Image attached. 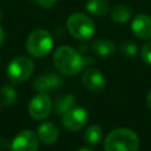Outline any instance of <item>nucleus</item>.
<instances>
[{
  "instance_id": "nucleus-1",
  "label": "nucleus",
  "mask_w": 151,
  "mask_h": 151,
  "mask_svg": "<svg viewBox=\"0 0 151 151\" xmlns=\"http://www.w3.org/2000/svg\"><path fill=\"white\" fill-rule=\"evenodd\" d=\"M55 68L64 76H74L83 71L85 60L81 54L71 46H60L53 54Z\"/></svg>"
},
{
  "instance_id": "nucleus-2",
  "label": "nucleus",
  "mask_w": 151,
  "mask_h": 151,
  "mask_svg": "<svg viewBox=\"0 0 151 151\" xmlns=\"http://www.w3.org/2000/svg\"><path fill=\"white\" fill-rule=\"evenodd\" d=\"M139 138L127 127H118L107 133L104 140L105 151H138Z\"/></svg>"
},
{
  "instance_id": "nucleus-3",
  "label": "nucleus",
  "mask_w": 151,
  "mask_h": 151,
  "mask_svg": "<svg viewBox=\"0 0 151 151\" xmlns=\"http://www.w3.org/2000/svg\"><path fill=\"white\" fill-rule=\"evenodd\" d=\"M52 47H53V38L51 33L44 28L34 29L27 37L26 50L32 57L42 58L51 52Z\"/></svg>"
},
{
  "instance_id": "nucleus-4",
  "label": "nucleus",
  "mask_w": 151,
  "mask_h": 151,
  "mask_svg": "<svg viewBox=\"0 0 151 151\" xmlns=\"http://www.w3.org/2000/svg\"><path fill=\"white\" fill-rule=\"evenodd\" d=\"M66 26L71 35L78 40H87L90 39L96 31V26L93 20L81 13V12H76L72 13L66 21Z\"/></svg>"
},
{
  "instance_id": "nucleus-5",
  "label": "nucleus",
  "mask_w": 151,
  "mask_h": 151,
  "mask_svg": "<svg viewBox=\"0 0 151 151\" xmlns=\"http://www.w3.org/2000/svg\"><path fill=\"white\" fill-rule=\"evenodd\" d=\"M34 72V64L27 57H17L11 60L7 67V76L13 83L27 80Z\"/></svg>"
},
{
  "instance_id": "nucleus-6",
  "label": "nucleus",
  "mask_w": 151,
  "mask_h": 151,
  "mask_svg": "<svg viewBox=\"0 0 151 151\" xmlns=\"http://www.w3.org/2000/svg\"><path fill=\"white\" fill-rule=\"evenodd\" d=\"M53 104L48 94L46 92H39L35 97H33L28 104V113L35 120H41L46 118L52 111Z\"/></svg>"
},
{
  "instance_id": "nucleus-7",
  "label": "nucleus",
  "mask_w": 151,
  "mask_h": 151,
  "mask_svg": "<svg viewBox=\"0 0 151 151\" xmlns=\"http://www.w3.org/2000/svg\"><path fill=\"white\" fill-rule=\"evenodd\" d=\"M11 151H38L39 138L32 130L20 131L12 140Z\"/></svg>"
},
{
  "instance_id": "nucleus-8",
  "label": "nucleus",
  "mask_w": 151,
  "mask_h": 151,
  "mask_svg": "<svg viewBox=\"0 0 151 151\" xmlns=\"http://www.w3.org/2000/svg\"><path fill=\"white\" fill-rule=\"evenodd\" d=\"M88 119V113L84 107H72L61 117L65 129L68 131H78L84 127Z\"/></svg>"
},
{
  "instance_id": "nucleus-9",
  "label": "nucleus",
  "mask_w": 151,
  "mask_h": 151,
  "mask_svg": "<svg viewBox=\"0 0 151 151\" xmlns=\"http://www.w3.org/2000/svg\"><path fill=\"white\" fill-rule=\"evenodd\" d=\"M81 81L84 86L91 92H100L101 90L105 88V84H106L104 74L97 68L85 70L81 76Z\"/></svg>"
},
{
  "instance_id": "nucleus-10",
  "label": "nucleus",
  "mask_w": 151,
  "mask_h": 151,
  "mask_svg": "<svg viewBox=\"0 0 151 151\" xmlns=\"http://www.w3.org/2000/svg\"><path fill=\"white\" fill-rule=\"evenodd\" d=\"M131 31L138 39H151V17L145 13L137 14L131 22Z\"/></svg>"
},
{
  "instance_id": "nucleus-11",
  "label": "nucleus",
  "mask_w": 151,
  "mask_h": 151,
  "mask_svg": "<svg viewBox=\"0 0 151 151\" xmlns=\"http://www.w3.org/2000/svg\"><path fill=\"white\" fill-rule=\"evenodd\" d=\"M63 85V79L55 73H46L35 78L33 87L37 92H46L50 90L59 88Z\"/></svg>"
},
{
  "instance_id": "nucleus-12",
  "label": "nucleus",
  "mask_w": 151,
  "mask_h": 151,
  "mask_svg": "<svg viewBox=\"0 0 151 151\" xmlns=\"http://www.w3.org/2000/svg\"><path fill=\"white\" fill-rule=\"evenodd\" d=\"M38 138L40 142H42L46 145H51L54 144L58 138H59V131L58 127L55 126V124H53L52 122H42L39 126H38V131H37Z\"/></svg>"
},
{
  "instance_id": "nucleus-13",
  "label": "nucleus",
  "mask_w": 151,
  "mask_h": 151,
  "mask_svg": "<svg viewBox=\"0 0 151 151\" xmlns=\"http://www.w3.org/2000/svg\"><path fill=\"white\" fill-rule=\"evenodd\" d=\"M91 48L97 55L105 58V57H110L114 52V44L109 39L99 38L91 44Z\"/></svg>"
},
{
  "instance_id": "nucleus-14",
  "label": "nucleus",
  "mask_w": 151,
  "mask_h": 151,
  "mask_svg": "<svg viewBox=\"0 0 151 151\" xmlns=\"http://www.w3.org/2000/svg\"><path fill=\"white\" fill-rule=\"evenodd\" d=\"M85 7L88 13L96 17H104L110 11V4L107 0H87Z\"/></svg>"
},
{
  "instance_id": "nucleus-15",
  "label": "nucleus",
  "mask_w": 151,
  "mask_h": 151,
  "mask_svg": "<svg viewBox=\"0 0 151 151\" xmlns=\"http://www.w3.org/2000/svg\"><path fill=\"white\" fill-rule=\"evenodd\" d=\"M132 15V9L126 5H117L111 12V19L116 24H124L130 20Z\"/></svg>"
},
{
  "instance_id": "nucleus-16",
  "label": "nucleus",
  "mask_w": 151,
  "mask_h": 151,
  "mask_svg": "<svg viewBox=\"0 0 151 151\" xmlns=\"http://www.w3.org/2000/svg\"><path fill=\"white\" fill-rule=\"evenodd\" d=\"M84 139L88 145H97L103 139V129L99 125H91L84 133Z\"/></svg>"
},
{
  "instance_id": "nucleus-17",
  "label": "nucleus",
  "mask_w": 151,
  "mask_h": 151,
  "mask_svg": "<svg viewBox=\"0 0 151 151\" xmlns=\"http://www.w3.org/2000/svg\"><path fill=\"white\" fill-rule=\"evenodd\" d=\"M74 101H76V98L73 94H66V96L57 99L54 103V112L57 114L63 116L65 112H67L70 109L73 107Z\"/></svg>"
},
{
  "instance_id": "nucleus-18",
  "label": "nucleus",
  "mask_w": 151,
  "mask_h": 151,
  "mask_svg": "<svg viewBox=\"0 0 151 151\" xmlns=\"http://www.w3.org/2000/svg\"><path fill=\"white\" fill-rule=\"evenodd\" d=\"M17 99V91L11 85H5L0 90V101L5 106H11Z\"/></svg>"
},
{
  "instance_id": "nucleus-19",
  "label": "nucleus",
  "mask_w": 151,
  "mask_h": 151,
  "mask_svg": "<svg viewBox=\"0 0 151 151\" xmlns=\"http://www.w3.org/2000/svg\"><path fill=\"white\" fill-rule=\"evenodd\" d=\"M119 51H120L122 55H124L125 58H133L138 52V46L134 42L126 40V41H123L120 44Z\"/></svg>"
},
{
  "instance_id": "nucleus-20",
  "label": "nucleus",
  "mask_w": 151,
  "mask_h": 151,
  "mask_svg": "<svg viewBox=\"0 0 151 151\" xmlns=\"http://www.w3.org/2000/svg\"><path fill=\"white\" fill-rule=\"evenodd\" d=\"M140 57L144 63H146L147 65H151V41H147L143 45L140 51Z\"/></svg>"
},
{
  "instance_id": "nucleus-21",
  "label": "nucleus",
  "mask_w": 151,
  "mask_h": 151,
  "mask_svg": "<svg viewBox=\"0 0 151 151\" xmlns=\"http://www.w3.org/2000/svg\"><path fill=\"white\" fill-rule=\"evenodd\" d=\"M35 2L39 6L44 7V8H50V7L54 6V4L57 2V0H35Z\"/></svg>"
},
{
  "instance_id": "nucleus-22",
  "label": "nucleus",
  "mask_w": 151,
  "mask_h": 151,
  "mask_svg": "<svg viewBox=\"0 0 151 151\" xmlns=\"http://www.w3.org/2000/svg\"><path fill=\"white\" fill-rule=\"evenodd\" d=\"M4 41H5V33H4V29H2V27L0 26V47L2 46Z\"/></svg>"
},
{
  "instance_id": "nucleus-23",
  "label": "nucleus",
  "mask_w": 151,
  "mask_h": 151,
  "mask_svg": "<svg viewBox=\"0 0 151 151\" xmlns=\"http://www.w3.org/2000/svg\"><path fill=\"white\" fill-rule=\"evenodd\" d=\"M146 103H147L149 109L151 110V90L149 91V94H147V98H146Z\"/></svg>"
},
{
  "instance_id": "nucleus-24",
  "label": "nucleus",
  "mask_w": 151,
  "mask_h": 151,
  "mask_svg": "<svg viewBox=\"0 0 151 151\" xmlns=\"http://www.w3.org/2000/svg\"><path fill=\"white\" fill-rule=\"evenodd\" d=\"M78 151H93V150L90 149V147H81V149H79Z\"/></svg>"
}]
</instances>
